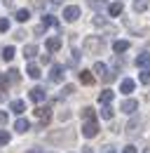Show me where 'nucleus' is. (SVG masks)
Segmentation results:
<instances>
[{"label": "nucleus", "mask_w": 150, "mask_h": 153, "mask_svg": "<svg viewBox=\"0 0 150 153\" xmlns=\"http://www.w3.org/2000/svg\"><path fill=\"white\" fill-rule=\"evenodd\" d=\"M101 47H103V40L99 38V36H89V38H85V42H82V50L87 54H101Z\"/></svg>", "instance_id": "1"}, {"label": "nucleus", "mask_w": 150, "mask_h": 153, "mask_svg": "<svg viewBox=\"0 0 150 153\" xmlns=\"http://www.w3.org/2000/svg\"><path fill=\"white\" fill-rule=\"evenodd\" d=\"M35 115L40 118V127H45V125L52 120V108H49V106H38V108H35Z\"/></svg>", "instance_id": "2"}, {"label": "nucleus", "mask_w": 150, "mask_h": 153, "mask_svg": "<svg viewBox=\"0 0 150 153\" xmlns=\"http://www.w3.org/2000/svg\"><path fill=\"white\" fill-rule=\"evenodd\" d=\"M99 134V123L96 120H87L85 125H82V137H87V139H92Z\"/></svg>", "instance_id": "3"}, {"label": "nucleus", "mask_w": 150, "mask_h": 153, "mask_svg": "<svg viewBox=\"0 0 150 153\" xmlns=\"http://www.w3.org/2000/svg\"><path fill=\"white\" fill-rule=\"evenodd\" d=\"M63 19L66 21H77L80 19V7H77V5H68V7L63 10Z\"/></svg>", "instance_id": "4"}, {"label": "nucleus", "mask_w": 150, "mask_h": 153, "mask_svg": "<svg viewBox=\"0 0 150 153\" xmlns=\"http://www.w3.org/2000/svg\"><path fill=\"white\" fill-rule=\"evenodd\" d=\"M63 71H66V68H63L61 64H54V66H52V71H49V80H52V82H61L63 76H66Z\"/></svg>", "instance_id": "5"}, {"label": "nucleus", "mask_w": 150, "mask_h": 153, "mask_svg": "<svg viewBox=\"0 0 150 153\" xmlns=\"http://www.w3.org/2000/svg\"><path fill=\"white\" fill-rule=\"evenodd\" d=\"M120 111H122V113H134V111H138V101H136V99H127V101H122Z\"/></svg>", "instance_id": "6"}, {"label": "nucleus", "mask_w": 150, "mask_h": 153, "mask_svg": "<svg viewBox=\"0 0 150 153\" xmlns=\"http://www.w3.org/2000/svg\"><path fill=\"white\" fill-rule=\"evenodd\" d=\"M45 97H47L45 87H33V90H31V101H35V104L45 101Z\"/></svg>", "instance_id": "7"}, {"label": "nucleus", "mask_w": 150, "mask_h": 153, "mask_svg": "<svg viewBox=\"0 0 150 153\" xmlns=\"http://www.w3.org/2000/svg\"><path fill=\"white\" fill-rule=\"evenodd\" d=\"M134 87H136V82H134L131 78H124V80L120 82V92H122V94H131Z\"/></svg>", "instance_id": "8"}, {"label": "nucleus", "mask_w": 150, "mask_h": 153, "mask_svg": "<svg viewBox=\"0 0 150 153\" xmlns=\"http://www.w3.org/2000/svg\"><path fill=\"white\" fill-rule=\"evenodd\" d=\"M136 66L138 68H150V52H141L136 57Z\"/></svg>", "instance_id": "9"}, {"label": "nucleus", "mask_w": 150, "mask_h": 153, "mask_svg": "<svg viewBox=\"0 0 150 153\" xmlns=\"http://www.w3.org/2000/svg\"><path fill=\"white\" fill-rule=\"evenodd\" d=\"M10 111H12V113H17V115H21L24 111H26V104H24L21 99H14V101L10 104Z\"/></svg>", "instance_id": "10"}, {"label": "nucleus", "mask_w": 150, "mask_h": 153, "mask_svg": "<svg viewBox=\"0 0 150 153\" xmlns=\"http://www.w3.org/2000/svg\"><path fill=\"white\" fill-rule=\"evenodd\" d=\"M129 47H131L129 40H115V42H112V50H115L117 54H120V52H127Z\"/></svg>", "instance_id": "11"}, {"label": "nucleus", "mask_w": 150, "mask_h": 153, "mask_svg": "<svg viewBox=\"0 0 150 153\" xmlns=\"http://www.w3.org/2000/svg\"><path fill=\"white\" fill-rule=\"evenodd\" d=\"M14 130H17V132H28V130H31V123H28L26 118H19L17 123H14Z\"/></svg>", "instance_id": "12"}, {"label": "nucleus", "mask_w": 150, "mask_h": 153, "mask_svg": "<svg viewBox=\"0 0 150 153\" xmlns=\"http://www.w3.org/2000/svg\"><path fill=\"white\" fill-rule=\"evenodd\" d=\"M112 99H115V92H112V90H103V92L99 94V101H101V104H110Z\"/></svg>", "instance_id": "13"}, {"label": "nucleus", "mask_w": 150, "mask_h": 153, "mask_svg": "<svg viewBox=\"0 0 150 153\" xmlns=\"http://www.w3.org/2000/svg\"><path fill=\"white\" fill-rule=\"evenodd\" d=\"M101 118H106V120H112V118H115V108H112L110 104H103V108H101Z\"/></svg>", "instance_id": "14"}, {"label": "nucleus", "mask_w": 150, "mask_h": 153, "mask_svg": "<svg viewBox=\"0 0 150 153\" xmlns=\"http://www.w3.org/2000/svg\"><path fill=\"white\" fill-rule=\"evenodd\" d=\"M77 76H80V82H82V85H94V76L89 71H80Z\"/></svg>", "instance_id": "15"}, {"label": "nucleus", "mask_w": 150, "mask_h": 153, "mask_svg": "<svg viewBox=\"0 0 150 153\" xmlns=\"http://www.w3.org/2000/svg\"><path fill=\"white\" fill-rule=\"evenodd\" d=\"M42 26H56L59 28V19H56L54 14H45L42 17Z\"/></svg>", "instance_id": "16"}, {"label": "nucleus", "mask_w": 150, "mask_h": 153, "mask_svg": "<svg viewBox=\"0 0 150 153\" xmlns=\"http://www.w3.org/2000/svg\"><path fill=\"white\" fill-rule=\"evenodd\" d=\"M38 54V45H26V47H24V57L26 59H33Z\"/></svg>", "instance_id": "17"}, {"label": "nucleus", "mask_w": 150, "mask_h": 153, "mask_svg": "<svg viewBox=\"0 0 150 153\" xmlns=\"http://www.w3.org/2000/svg\"><path fill=\"white\" fill-rule=\"evenodd\" d=\"M14 17H17V21H21V24H24V21L31 19V10H17V14H14Z\"/></svg>", "instance_id": "18"}, {"label": "nucleus", "mask_w": 150, "mask_h": 153, "mask_svg": "<svg viewBox=\"0 0 150 153\" xmlns=\"http://www.w3.org/2000/svg\"><path fill=\"white\" fill-rule=\"evenodd\" d=\"M59 47H61V38H49L47 40V50H49V52H56Z\"/></svg>", "instance_id": "19"}, {"label": "nucleus", "mask_w": 150, "mask_h": 153, "mask_svg": "<svg viewBox=\"0 0 150 153\" xmlns=\"http://www.w3.org/2000/svg\"><path fill=\"white\" fill-rule=\"evenodd\" d=\"M26 73H28V78H33V80H38V78L42 76V73H40V68H38L35 64H31V66L26 68Z\"/></svg>", "instance_id": "20"}, {"label": "nucleus", "mask_w": 150, "mask_h": 153, "mask_svg": "<svg viewBox=\"0 0 150 153\" xmlns=\"http://www.w3.org/2000/svg\"><path fill=\"white\" fill-rule=\"evenodd\" d=\"M108 12H110V17H120L122 14V2H112L108 7Z\"/></svg>", "instance_id": "21"}, {"label": "nucleus", "mask_w": 150, "mask_h": 153, "mask_svg": "<svg viewBox=\"0 0 150 153\" xmlns=\"http://www.w3.org/2000/svg\"><path fill=\"white\" fill-rule=\"evenodd\" d=\"M14 54H17V52H14V47H12V45H7V47L2 50V59H5V61H12Z\"/></svg>", "instance_id": "22"}, {"label": "nucleus", "mask_w": 150, "mask_h": 153, "mask_svg": "<svg viewBox=\"0 0 150 153\" xmlns=\"http://www.w3.org/2000/svg\"><path fill=\"white\" fill-rule=\"evenodd\" d=\"M82 118H85V120H94V118H96V111H94L92 106H85V108H82Z\"/></svg>", "instance_id": "23"}, {"label": "nucleus", "mask_w": 150, "mask_h": 153, "mask_svg": "<svg viewBox=\"0 0 150 153\" xmlns=\"http://www.w3.org/2000/svg\"><path fill=\"white\" fill-rule=\"evenodd\" d=\"M138 127H141V123L138 120H131L129 125H127V134H138Z\"/></svg>", "instance_id": "24"}, {"label": "nucleus", "mask_w": 150, "mask_h": 153, "mask_svg": "<svg viewBox=\"0 0 150 153\" xmlns=\"http://www.w3.org/2000/svg\"><path fill=\"white\" fill-rule=\"evenodd\" d=\"M146 7H148V0H134V10L136 12H143Z\"/></svg>", "instance_id": "25"}, {"label": "nucleus", "mask_w": 150, "mask_h": 153, "mask_svg": "<svg viewBox=\"0 0 150 153\" xmlns=\"http://www.w3.org/2000/svg\"><path fill=\"white\" fill-rule=\"evenodd\" d=\"M106 71H108V68H106V64H101V61H96V64H94V73H99V76H103Z\"/></svg>", "instance_id": "26"}, {"label": "nucleus", "mask_w": 150, "mask_h": 153, "mask_svg": "<svg viewBox=\"0 0 150 153\" xmlns=\"http://www.w3.org/2000/svg\"><path fill=\"white\" fill-rule=\"evenodd\" d=\"M138 80H141L143 85H148V82H150V71H148V68H143V73L138 76Z\"/></svg>", "instance_id": "27"}, {"label": "nucleus", "mask_w": 150, "mask_h": 153, "mask_svg": "<svg viewBox=\"0 0 150 153\" xmlns=\"http://www.w3.org/2000/svg\"><path fill=\"white\" fill-rule=\"evenodd\" d=\"M77 59H80V52L73 50V52H71V59H68V64H71V66H77Z\"/></svg>", "instance_id": "28"}, {"label": "nucleus", "mask_w": 150, "mask_h": 153, "mask_svg": "<svg viewBox=\"0 0 150 153\" xmlns=\"http://www.w3.org/2000/svg\"><path fill=\"white\" fill-rule=\"evenodd\" d=\"M7 144H10V134L5 130H0V146H7Z\"/></svg>", "instance_id": "29"}, {"label": "nucleus", "mask_w": 150, "mask_h": 153, "mask_svg": "<svg viewBox=\"0 0 150 153\" xmlns=\"http://www.w3.org/2000/svg\"><path fill=\"white\" fill-rule=\"evenodd\" d=\"M19 78H21V76H19L17 68H10V80H12V82H19Z\"/></svg>", "instance_id": "30"}, {"label": "nucleus", "mask_w": 150, "mask_h": 153, "mask_svg": "<svg viewBox=\"0 0 150 153\" xmlns=\"http://www.w3.org/2000/svg\"><path fill=\"white\" fill-rule=\"evenodd\" d=\"M5 90H7V78L0 73V92H5Z\"/></svg>", "instance_id": "31"}, {"label": "nucleus", "mask_w": 150, "mask_h": 153, "mask_svg": "<svg viewBox=\"0 0 150 153\" xmlns=\"http://www.w3.org/2000/svg\"><path fill=\"white\" fill-rule=\"evenodd\" d=\"M92 7L99 10V7H106V0H92Z\"/></svg>", "instance_id": "32"}, {"label": "nucleus", "mask_w": 150, "mask_h": 153, "mask_svg": "<svg viewBox=\"0 0 150 153\" xmlns=\"http://www.w3.org/2000/svg\"><path fill=\"white\" fill-rule=\"evenodd\" d=\"M59 120H61V123H63V120H71V111H61V113H59Z\"/></svg>", "instance_id": "33"}, {"label": "nucleus", "mask_w": 150, "mask_h": 153, "mask_svg": "<svg viewBox=\"0 0 150 153\" xmlns=\"http://www.w3.org/2000/svg\"><path fill=\"white\" fill-rule=\"evenodd\" d=\"M10 28V19H0V31H7Z\"/></svg>", "instance_id": "34"}, {"label": "nucleus", "mask_w": 150, "mask_h": 153, "mask_svg": "<svg viewBox=\"0 0 150 153\" xmlns=\"http://www.w3.org/2000/svg\"><path fill=\"white\" fill-rule=\"evenodd\" d=\"M75 92V85H66V87H63V94H73Z\"/></svg>", "instance_id": "35"}, {"label": "nucleus", "mask_w": 150, "mask_h": 153, "mask_svg": "<svg viewBox=\"0 0 150 153\" xmlns=\"http://www.w3.org/2000/svg\"><path fill=\"white\" fill-rule=\"evenodd\" d=\"M40 61H42V64H49V61H52V54H40Z\"/></svg>", "instance_id": "36"}, {"label": "nucleus", "mask_w": 150, "mask_h": 153, "mask_svg": "<svg viewBox=\"0 0 150 153\" xmlns=\"http://www.w3.org/2000/svg\"><path fill=\"white\" fill-rule=\"evenodd\" d=\"M26 38V33H24V31H21V28H19L17 33H14V40H24Z\"/></svg>", "instance_id": "37"}, {"label": "nucleus", "mask_w": 150, "mask_h": 153, "mask_svg": "<svg viewBox=\"0 0 150 153\" xmlns=\"http://www.w3.org/2000/svg\"><path fill=\"white\" fill-rule=\"evenodd\" d=\"M101 153H115V146L108 144V146H103V149H101Z\"/></svg>", "instance_id": "38"}, {"label": "nucleus", "mask_w": 150, "mask_h": 153, "mask_svg": "<svg viewBox=\"0 0 150 153\" xmlns=\"http://www.w3.org/2000/svg\"><path fill=\"white\" fill-rule=\"evenodd\" d=\"M7 123V111H0V125Z\"/></svg>", "instance_id": "39"}, {"label": "nucleus", "mask_w": 150, "mask_h": 153, "mask_svg": "<svg viewBox=\"0 0 150 153\" xmlns=\"http://www.w3.org/2000/svg\"><path fill=\"white\" fill-rule=\"evenodd\" d=\"M112 66H115V68H120V66H122V59L115 57V59H112Z\"/></svg>", "instance_id": "40"}, {"label": "nucleus", "mask_w": 150, "mask_h": 153, "mask_svg": "<svg viewBox=\"0 0 150 153\" xmlns=\"http://www.w3.org/2000/svg\"><path fill=\"white\" fill-rule=\"evenodd\" d=\"M122 153H136V146H127V149H124Z\"/></svg>", "instance_id": "41"}, {"label": "nucleus", "mask_w": 150, "mask_h": 153, "mask_svg": "<svg viewBox=\"0 0 150 153\" xmlns=\"http://www.w3.org/2000/svg\"><path fill=\"white\" fill-rule=\"evenodd\" d=\"M28 153H45V151H42V149H31Z\"/></svg>", "instance_id": "42"}, {"label": "nucleus", "mask_w": 150, "mask_h": 153, "mask_svg": "<svg viewBox=\"0 0 150 153\" xmlns=\"http://www.w3.org/2000/svg\"><path fill=\"white\" fill-rule=\"evenodd\" d=\"M82 153H94V151H92V146H85V151H82Z\"/></svg>", "instance_id": "43"}, {"label": "nucleus", "mask_w": 150, "mask_h": 153, "mask_svg": "<svg viewBox=\"0 0 150 153\" xmlns=\"http://www.w3.org/2000/svg\"><path fill=\"white\" fill-rule=\"evenodd\" d=\"M2 99H5V92H0V101H2Z\"/></svg>", "instance_id": "44"}]
</instances>
